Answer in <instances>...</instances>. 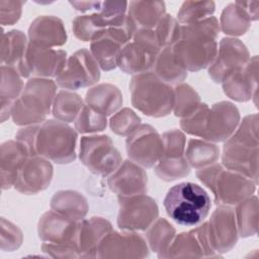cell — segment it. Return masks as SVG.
Masks as SVG:
<instances>
[{"label": "cell", "instance_id": "25", "mask_svg": "<svg viewBox=\"0 0 259 259\" xmlns=\"http://www.w3.org/2000/svg\"><path fill=\"white\" fill-rule=\"evenodd\" d=\"M206 230V223L187 233L177 235L171 242L166 257H217Z\"/></svg>", "mask_w": 259, "mask_h": 259}, {"label": "cell", "instance_id": "9", "mask_svg": "<svg viewBox=\"0 0 259 259\" xmlns=\"http://www.w3.org/2000/svg\"><path fill=\"white\" fill-rule=\"evenodd\" d=\"M79 159L90 172L106 177L121 164V155L112 140L105 135L82 137L80 140Z\"/></svg>", "mask_w": 259, "mask_h": 259}, {"label": "cell", "instance_id": "13", "mask_svg": "<svg viewBox=\"0 0 259 259\" xmlns=\"http://www.w3.org/2000/svg\"><path fill=\"white\" fill-rule=\"evenodd\" d=\"M99 68L90 51L81 49L68 58L65 67L56 77V83L67 90L92 86L100 79Z\"/></svg>", "mask_w": 259, "mask_h": 259}, {"label": "cell", "instance_id": "37", "mask_svg": "<svg viewBox=\"0 0 259 259\" xmlns=\"http://www.w3.org/2000/svg\"><path fill=\"white\" fill-rule=\"evenodd\" d=\"M238 233L241 237L246 238L254 236L258 227V199L252 195L237 204L235 210Z\"/></svg>", "mask_w": 259, "mask_h": 259}, {"label": "cell", "instance_id": "34", "mask_svg": "<svg viewBox=\"0 0 259 259\" xmlns=\"http://www.w3.org/2000/svg\"><path fill=\"white\" fill-rule=\"evenodd\" d=\"M184 156L188 165L198 170L214 164L220 157V149L211 142L190 139L185 147Z\"/></svg>", "mask_w": 259, "mask_h": 259}, {"label": "cell", "instance_id": "33", "mask_svg": "<svg viewBox=\"0 0 259 259\" xmlns=\"http://www.w3.org/2000/svg\"><path fill=\"white\" fill-rule=\"evenodd\" d=\"M152 70L160 80L169 85L180 84L187 77V71L178 62L170 47L160 51Z\"/></svg>", "mask_w": 259, "mask_h": 259}, {"label": "cell", "instance_id": "48", "mask_svg": "<svg viewBox=\"0 0 259 259\" xmlns=\"http://www.w3.org/2000/svg\"><path fill=\"white\" fill-rule=\"evenodd\" d=\"M38 126L39 125H28L26 127L20 128L15 135L16 141L24 146L29 157L37 156L35 152V141Z\"/></svg>", "mask_w": 259, "mask_h": 259}, {"label": "cell", "instance_id": "28", "mask_svg": "<svg viewBox=\"0 0 259 259\" xmlns=\"http://www.w3.org/2000/svg\"><path fill=\"white\" fill-rule=\"evenodd\" d=\"M112 231L111 224L99 217L79 222L77 245L79 257H96V249L101 240Z\"/></svg>", "mask_w": 259, "mask_h": 259}, {"label": "cell", "instance_id": "8", "mask_svg": "<svg viewBox=\"0 0 259 259\" xmlns=\"http://www.w3.org/2000/svg\"><path fill=\"white\" fill-rule=\"evenodd\" d=\"M162 47L154 29H138L132 41L120 51L117 66L126 74H141L153 69Z\"/></svg>", "mask_w": 259, "mask_h": 259}, {"label": "cell", "instance_id": "49", "mask_svg": "<svg viewBox=\"0 0 259 259\" xmlns=\"http://www.w3.org/2000/svg\"><path fill=\"white\" fill-rule=\"evenodd\" d=\"M70 4L78 11L97 12L102 6V1H70Z\"/></svg>", "mask_w": 259, "mask_h": 259}, {"label": "cell", "instance_id": "30", "mask_svg": "<svg viewBox=\"0 0 259 259\" xmlns=\"http://www.w3.org/2000/svg\"><path fill=\"white\" fill-rule=\"evenodd\" d=\"M85 102L93 110L108 116L115 113L121 106L122 94L115 85L102 83L91 87L86 92Z\"/></svg>", "mask_w": 259, "mask_h": 259}, {"label": "cell", "instance_id": "11", "mask_svg": "<svg viewBox=\"0 0 259 259\" xmlns=\"http://www.w3.org/2000/svg\"><path fill=\"white\" fill-rule=\"evenodd\" d=\"M136 27L126 15L120 26L110 27L97 34L90 41V53L103 71H110L117 66L121 49L132 40Z\"/></svg>", "mask_w": 259, "mask_h": 259}, {"label": "cell", "instance_id": "6", "mask_svg": "<svg viewBox=\"0 0 259 259\" xmlns=\"http://www.w3.org/2000/svg\"><path fill=\"white\" fill-rule=\"evenodd\" d=\"M130 92L134 107L148 116L162 117L173 110L174 88L151 71L134 75Z\"/></svg>", "mask_w": 259, "mask_h": 259}, {"label": "cell", "instance_id": "10", "mask_svg": "<svg viewBox=\"0 0 259 259\" xmlns=\"http://www.w3.org/2000/svg\"><path fill=\"white\" fill-rule=\"evenodd\" d=\"M127 4L128 2L102 1L97 12L76 16L72 22L75 36L82 41H91L103 30L122 25L126 19Z\"/></svg>", "mask_w": 259, "mask_h": 259}, {"label": "cell", "instance_id": "47", "mask_svg": "<svg viewBox=\"0 0 259 259\" xmlns=\"http://www.w3.org/2000/svg\"><path fill=\"white\" fill-rule=\"evenodd\" d=\"M23 1H0V22L2 25H13L21 16Z\"/></svg>", "mask_w": 259, "mask_h": 259}, {"label": "cell", "instance_id": "2", "mask_svg": "<svg viewBox=\"0 0 259 259\" xmlns=\"http://www.w3.org/2000/svg\"><path fill=\"white\" fill-rule=\"evenodd\" d=\"M222 165L258 183V114L245 116L223 148Z\"/></svg>", "mask_w": 259, "mask_h": 259}, {"label": "cell", "instance_id": "40", "mask_svg": "<svg viewBox=\"0 0 259 259\" xmlns=\"http://www.w3.org/2000/svg\"><path fill=\"white\" fill-rule=\"evenodd\" d=\"M214 10L213 1H185L177 13V20L180 24H189L211 16Z\"/></svg>", "mask_w": 259, "mask_h": 259}, {"label": "cell", "instance_id": "43", "mask_svg": "<svg viewBox=\"0 0 259 259\" xmlns=\"http://www.w3.org/2000/svg\"><path fill=\"white\" fill-rule=\"evenodd\" d=\"M141 124V118L134 110L124 107L117 110L109 120L111 131L118 136H128Z\"/></svg>", "mask_w": 259, "mask_h": 259}, {"label": "cell", "instance_id": "1", "mask_svg": "<svg viewBox=\"0 0 259 259\" xmlns=\"http://www.w3.org/2000/svg\"><path fill=\"white\" fill-rule=\"evenodd\" d=\"M219 20L209 16L189 24H181L177 40L171 48L186 71L197 72L208 68L218 52Z\"/></svg>", "mask_w": 259, "mask_h": 259}, {"label": "cell", "instance_id": "39", "mask_svg": "<svg viewBox=\"0 0 259 259\" xmlns=\"http://www.w3.org/2000/svg\"><path fill=\"white\" fill-rule=\"evenodd\" d=\"M200 103L199 95L190 85L180 83L174 88L173 111L176 116L182 118L189 115Z\"/></svg>", "mask_w": 259, "mask_h": 259}, {"label": "cell", "instance_id": "12", "mask_svg": "<svg viewBox=\"0 0 259 259\" xmlns=\"http://www.w3.org/2000/svg\"><path fill=\"white\" fill-rule=\"evenodd\" d=\"M163 152L155 165L156 175L164 181H174L183 178L190 172L184 152L186 138L179 130H171L162 135Z\"/></svg>", "mask_w": 259, "mask_h": 259}, {"label": "cell", "instance_id": "3", "mask_svg": "<svg viewBox=\"0 0 259 259\" xmlns=\"http://www.w3.org/2000/svg\"><path fill=\"white\" fill-rule=\"evenodd\" d=\"M163 204L168 217L181 226L193 227L207 217L211 201L207 192L193 182H180L166 193Z\"/></svg>", "mask_w": 259, "mask_h": 259}, {"label": "cell", "instance_id": "16", "mask_svg": "<svg viewBox=\"0 0 259 259\" xmlns=\"http://www.w3.org/2000/svg\"><path fill=\"white\" fill-rule=\"evenodd\" d=\"M249 60V52L240 39L225 37L220 41L215 58L208 67V75L215 83H222Z\"/></svg>", "mask_w": 259, "mask_h": 259}, {"label": "cell", "instance_id": "36", "mask_svg": "<svg viewBox=\"0 0 259 259\" xmlns=\"http://www.w3.org/2000/svg\"><path fill=\"white\" fill-rule=\"evenodd\" d=\"M175 237V229L165 219H157L146 233V238L152 251L159 258H165L167 250Z\"/></svg>", "mask_w": 259, "mask_h": 259}, {"label": "cell", "instance_id": "18", "mask_svg": "<svg viewBox=\"0 0 259 259\" xmlns=\"http://www.w3.org/2000/svg\"><path fill=\"white\" fill-rule=\"evenodd\" d=\"M149 249L146 241L134 231H110L96 249L98 258L114 257H148Z\"/></svg>", "mask_w": 259, "mask_h": 259}, {"label": "cell", "instance_id": "24", "mask_svg": "<svg viewBox=\"0 0 259 259\" xmlns=\"http://www.w3.org/2000/svg\"><path fill=\"white\" fill-rule=\"evenodd\" d=\"M107 185L118 197L145 194L148 190V176L140 165L125 160L109 175Z\"/></svg>", "mask_w": 259, "mask_h": 259}, {"label": "cell", "instance_id": "21", "mask_svg": "<svg viewBox=\"0 0 259 259\" xmlns=\"http://www.w3.org/2000/svg\"><path fill=\"white\" fill-rule=\"evenodd\" d=\"M53 174L50 160L40 156L28 157L19 169L14 188L23 194H35L48 188Z\"/></svg>", "mask_w": 259, "mask_h": 259}, {"label": "cell", "instance_id": "31", "mask_svg": "<svg viewBox=\"0 0 259 259\" xmlns=\"http://www.w3.org/2000/svg\"><path fill=\"white\" fill-rule=\"evenodd\" d=\"M166 6L163 1H131L127 17L136 29H153L163 17Z\"/></svg>", "mask_w": 259, "mask_h": 259}, {"label": "cell", "instance_id": "32", "mask_svg": "<svg viewBox=\"0 0 259 259\" xmlns=\"http://www.w3.org/2000/svg\"><path fill=\"white\" fill-rule=\"evenodd\" d=\"M51 209L72 221L81 222L87 214L88 202L78 191L60 190L51 199Z\"/></svg>", "mask_w": 259, "mask_h": 259}, {"label": "cell", "instance_id": "5", "mask_svg": "<svg viewBox=\"0 0 259 259\" xmlns=\"http://www.w3.org/2000/svg\"><path fill=\"white\" fill-rule=\"evenodd\" d=\"M57 83L48 78L27 81L21 94L14 101L12 119L18 125H35L46 121L53 108Z\"/></svg>", "mask_w": 259, "mask_h": 259}, {"label": "cell", "instance_id": "44", "mask_svg": "<svg viewBox=\"0 0 259 259\" xmlns=\"http://www.w3.org/2000/svg\"><path fill=\"white\" fill-rule=\"evenodd\" d=\"M208 109L209 106L206 103H200L192 113L182 117L180 120V126L183 132L191 136L203 139Z\"/></svg>", "mask_w": 259, "mask_h": 259}, {"label": "cell", "instance_id": "45", "mask_svg": "<svg viewBox=\"0 0 259 259\" xmlns=\"http://www.w3.org/2000/svg\"><path fill=\"white\" fill-rule=\"evenodd\" d=\"M180 26L181 24L171 14L165 13L163 15L155 28L162 49L173 46L179 36Z\"/></svg>", "mask_w": 259, "mask_h": 259}, {"label": "cell", "instance_id": "14", "mask_svg": "<svg viewBox=\"0 0 259 259\" xmlns=\"http://www.w3.org/2000/svg\"><path fill=\"white\" fill-rule=\"evenodd\" d=\"M118 202L119 210L116 222L121 230L144 231L158 219V205L155 199L146 193L118 197Z\"/></svg>", "mask_w": 259, "mask_h": 259}, {"label": "cell", "instance_id": "4", "mask_svg": "<svg viewBox=\"0 0 259 259\" xmlns=\"http://www.w3.org/2000/svg\"><path fill=\"white\" fill-rule=\"evenodd\" d=\"M197 178L211 190L217 205H237L253 195L257 183L222 164H212L196 171Z\"/></svg>", "mask_w": 259, "mask_h": 259}, {"label": "cell", "instance_id": "46", "mask_svg": "<svg viewBox=\"0 0 259 259\" xmlns=\"http://www.w3.org/2000/svg\"><path fill=\"white\" fill-rule=\"evenodd\" d=\"M22 243V232L11 222L1 219V249L13 251Z\"/></svg>", "mask_w": 259, "mask_h": 259}, {"label": "cell", "instance_id": "15", "mask_svg": "<svg viewBox=\"0 0 259 259\" xmlns=\"http://www.w3.org/2000/svg\"><path fill=\"white\" fill-rule=\"evenodd\" d=\"M125 145L130 160L146 168L155 166L163 152L162 136L150 124H140L127 136Z\"/></svg>", "mask_w": 259, "mask_h": 259}, {"label": "cell", "instance_id": "19", "mask_svg": "<svg viewBox=\"0 0 259 259\" xmlns=\"http://www.w3.org/2000/svg\"><path fill=\"white\" fill-rule=\"evenodd\" d=\"M239 123L240 112L232 102H217L208 109L202 140L211 143L225 142L234 134Z\"/></svg>", "mask_w": 259, "mask_h": 259}, {"label": "cell", "instance_id": "26", "mask_svg": "<svg viewBox=\"0 0 259 259\" xmlns=\"http://www.w3.org/2000/svg\"><path fill=\"white\" fill-rule=\"evenodd\" d=\"M29 42L36 46L54 48L67 41V31L63 21L54 15L37 16L28 28Z\"/></svg>", "mask_w": 259, "mask_h": 259}, {"label": "cell", "instance_id": "29", "mask_svg": "<svg viewBox=\"0 0 259 259\" xmlns=\"http://www.w3.org/2000/svg\"><path fill=\"white\" fill-rule=\"evenodd\" d=\"M28 157L26 149L18 141H7L1 145L0 167L3 190L14 186L19 169Z\"/></svg>", "mask_w": 259, "mask_h": 259}, {"label": "cell", "instance_id": "7", "mask_svg": "<svg viewBox=\"0 0 259 259\" xmlns=\"http://www.w3.org/2000/svg\"><path fill=\"white\" fill-rule=\"evenodd\" d=\"M77 132L66 122L58 119L44 121L35 141L37 156L57 164H68L76 159Z\"/></svg>", "mask_w": 259, "mask_h": 259}, {"label": "cell", "instance_id": "17", "mask_svg": "<svg viewBox=\"0 0 259 259\" xmlns=\"http://www.w3.org/2000/svg\"><path fill=\"white\" fill-rule=\"evenodd\" d=\"M206 230L209 244L214 252L220 254L230 251L239 237L234 209L227 205H219L206 222Z\"/></svg>", "mask_w": 259, "mask_h": 259}, {"label": "cell", "instance_id": "20", "mask_svg": "<svg viewBox=\"0 0 259 259\" xmlns=\"http://www.w3.org/2000/svg\"><path fill=\"white\" fill-rule=\"evenodd\" d=\"M67 60V53L63 50L40 47L28 41L25 55V68L28 76L48 79L57 77L65 67Z\"/></svg>", "mask_w": 259, "mask_h": 259}, {"label": "cell", "instance_id": "42", "mask_svg": "<svg viewBox=\"0 0 259 259\" xmlns=\"http://www.w3.org/2000/svg\"><path fill=\"white\" fill-rule=\"evenodd\" d=\"M21 76L12 68L1 66L0 97L2 100L14 102L23 90Z\"/></svg>", "mask_w": 259, "mask_h": 259}, {"label": "cell", "instance_id": "41", "mask_svg": "<svg viewBox=\"0 0 259 259\" xmlns=\"http://www.w3.org/2000/svg\"><path fill=\"white\" fill-rule=\"evenodd\" d=\"M106 116L98 113L84 104L77 118L75 119V128L80 134H93L99 133L106 128Z\"/></svg>", "mask_w": 259, "mask_h": 259}, {"label": "cell", "instance_id": "22", "mask_svg": "<svg viewBox=\"0 0 259 259\" xmlns=\"http://www.w3.org/2000/svg\"><path fill=\"white\" fill-rule=\"evenodd\" d=\"M225 94L233 100L245 102L254 98L257 103L258 95V58L254 56L246 65L233 72L223 82Z\"/></svg>", "mask_w": 259, "mask_h": 259}, {"label": "cell", "instance_id": "38", "mask_svg": "<svg viewBox=\"0 0 259 259\" xmlns=\"http://www.w3.org/2000/svg\"><path fill=\"white\" fill-rule=\"evenodd\" d=\"M84 103L81 96L70 90H61L56 94L52 112L56 119L64 122L74 121Z\"/></svg>", "mask_w": 259, "mask_h": 259}, {"label": "cell", "instance_id": "27", "mask_svg": "<svg viewBox=\"0 0 259 259\" xmlns=\"http://www.w3.org/2000/svg\"><path fill=\"white\" fill-rule=\"evenodd\" d=\"M28 40L18 29L2 32L1 65L14 69L21 77H29L25 68V55Z\"/></svg>", "mask_w": 259, "mask_h": 259}, {"label": "cell", "instance_id": "23", "mask_svg": "<svg viewBox=\"0 0 259 259\" xmlns=\"http://www.w3.org/2000/svg\"><path fill=\"white\" fill-rule=\"evenodd\" d=\"M79 222L72 221L54 210L45 212L37 225L41 241L53 245H77Z\"/></svg>", "mask_w": 259, "mask_h": 259}, {"label": "cell", "instance_id": "35", "mask_svg": "<svg viewBox=\"0 0 259 259\" xmlns=\"http://www.w3.org/2000/svg\"><path fill=\"white\" fill-rule=\"evenodd\" d=\"M251 18L241 5L240 1L230 3L222 11L220 18V29L232 36L245 34L251 25Z\"/></svg>", "mask_w": 259, "mask_h": 259}, {"label": "cell", "instance_id": "50", "mask_svg": "<svg viewBox=\"0 0 259 259\" xmlns=\"http://www.w3.org/2000/svg\"><path fill=\"white\" fill-rule=\"evenodd\" d=\"M252 21L258 19L259 14V1H240Z\"/></svg>", "mask_w": 259, "mask_h": 259}]
</instances>
